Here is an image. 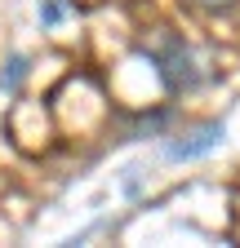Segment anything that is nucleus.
I'll return each mask as SVG.
<instances>
[{
    "label": "nucleus",
    "instance_id": "obj_4",
    "mask_svg": "<svg viewBox=\"0 0 240 248\" xmlns=\"http://www.w3.org/2000/svg\"><path fill=\"white\" fill-rule=\"evenodd\" d=\"M22 80H27V58L14 53V58H9V67H5V76H0V89H9V93H14Z\"/></svg>",
    "mask_w": 240,
    "mask_h": 248
},
{
    "label": "nucleus",
    "instance_id": "obj_5",
    "mask_svg": "<svg viewBox=\"0 0 240 248\" xmlns=\"http://www.w3.org/2000/svg\"><path fill=\"white\" fill-rule=\"evenodd\" d=\"M67 14H71V5H67V0H45V5H40V22H45V27L63 22Z\"/></svg>",
    "mask_w": 240,
    "mask_h": 248
},
{
    "label": "nucleus",
    "instance_id": "obj_2",
    "mask_svg": "<svg viewBox=\"0 0 240 248\" xmlns=\"http://www.w3.org/2000/svg\"><path fill=\"white\" fill-rule=\"evenodd\" d=\"M223 124H200L196 133H187V138H178V142H169L165 146V160H200V155H209L218 142H223Z\"/></svg>",
    "mask_w": 240,
    "mask_h": 248
},
{
    "label": "nucleus",
    "instance_id": "obj_6",
    "mask_svg": "<svg viewBox=\"0 0 240 248\" xmlns=\"http://www.w3.org/2000/svg\"><path fill=\"white\" fill-rule=\"evenodd\" d=\"M200 5H209V9H227L231 0H200Z\"/></svg>",
    "mask_w": 240,
    "mask_h": 248
},
{
    "label": "nucleus",
    "instance_id": "obj_3",
    "mask_svg": "<svg viewBox=\"0 0 240 248\" xmlns=\"http://www.w3.org/2000/svg\"><path fill=\"white\" fill-rule=\"evenodd\" d=\"M169 120H173V111H156V115H142V120L134 124V129H129V142H134V138H152V133H160Z\"/></svg>",
    "mask_w": 240,
    "mask_h": 248
},
{
    "label": "nucleus",
    "instance_id": "obj_1",
    "mask_svg": "<svg viewBox=\"0 0 240 248\" xmlns=\"http://www.w3.org/2000/svg\"><path fill=\"white\" fill-rule=\"evenodd\" d=\"M142 58L156 67V76H160V84L169 93H187V89L200 84V67H196L191 49L178 40V36H169V31H160L152 45H142Z\"/></svg>",
    "mask_w": 240,
    "mask_h": 248
}]
</instances>
